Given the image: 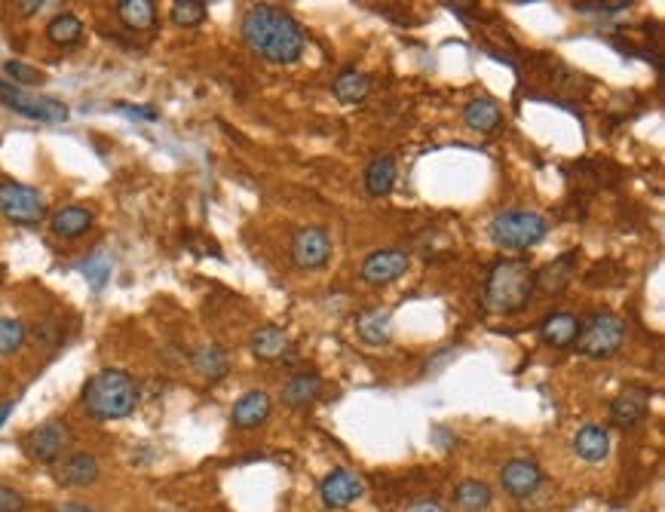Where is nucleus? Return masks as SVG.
<instances>
[{
	"mask_svg": "<svg viewBox=\"0 0 665 512\" xmlns=\"http://www.w3.org/2000/svg\"><path fill=\"white\" fill-rule=\"evenodd\" d=\"M243 40L267 62L291 65L304 53V28L279 6H252L243 19Z\"/></svg>",
	"mask_w": 665,
	"mask_h": 512,
	"instance_id": "nucleus-1",
	"label": "nucleus"
},
{
	"mask_svg": "<svg viewBox=\"0 0 665 512\" xmlns=\"http://www.w3.org/2000/svg\"><path fill=\"white\" fill-rule=\"evenodd\" d=\"M141 393L132 375L120 368H102L84 387V408L95 420H120L136 411Z\"/></svg>",
	"mask_w": 665,
	"mask_h": 512,
	"instance_id": "nucleus-2",
	"label": "nucleus"
},
{
	"mask_svg": "<svg viewBox=\"0 0 665 512\" xmlns=\"http://www.w3.org/2000/svg\"><path fill=\"white\" fill-rule=\"evenodd\" d=\"M530 295H534V270L521 258H510V261L494 264L484 286V307L491 313H519L521 307H528Z\"/></svg>",
	"mask_w": 665,
	"mask_h": 512,
	"instance_id": "nucleus-3",
	"label": "nucleus"
},
{
	"mask_svg": "<svg viewBox=\"0 0 665 512\" xmlns=\"http://www.w3.org/2000/svg\"><path fill=\"white\" fill-rule=\"evenodd\" d=\"M488 234L500 249H530L546 240L549 221L536 212L510 209L494 215V221L488 225Z\"/></svg>",
	"mask_w": 665,
	"mask_h": 512,
	"instance_id": "nucleus-4",
	"label": "nucleus"
},
{
	"mask_svg": "<svg viewBox=\"0 0 665 512\" xmlns=\"http://www.w3.org/2000/svg\"><path fill=\"white\" fill-rule=\"evenodd\" d=\"M625 340V322L616 313H595L586 322H580L577 331V353L589 356V359H607L614 356Z\"/></svg>",
	"mask_w": 665,
	"mask_h": 512,
	"instance_id": "nucleus-5",
	"label": "nucleus"
},
{
	"mask_svg": "<svg viewBox=\"0 0 665 512\" xmlns=\"http://www.w3.org/2000/svg\"><path fill=\"white\" fill-rule=\"evenodd\" d=\"M0 215L19 227H34L47 218V203L31 184L0 181Z\"/></svg>",
	"mask_w": 665,
	"mask_h": 512,
	"instance_id": "nucleus-6",
	"label": "nucleus"
},
{
	"mask_svg": "<svg viewBox=\"0 0 665 512\" xmlns=\"http://www.w3.org/2000/svg\"><path fill=\"white\" fill-rule=\"evenodd\" d=\"M25 455L37 463H58L71 445V429L62 420H47L25 436Z\"/></svg>",
	"mask_w": 665,
	"mask_h": 512,
	"instance_id": "nucleus-7",
	"label": "nucleus"
},
{
	"mask_svg": "<svg viewBox=\"0 0 665 512\" xmlns=\"http://www.w3.org/2000/svg\"><path fill=\"white\" fill-rule=\"evenodd\" d=\"M0 102L10 105L16 114L22 117H31V120L40 123H65L68 120V108L56 99H37V95H28L22 89L10 86V84H0Z\"/></svg>",
	"mask_w": 665,
	"mask_h": 512,
	"instance_id": "nucleus-8",
	"label": "nucleus"
},
{
	"mask_svg": "<svg viewBox=\"0 0 665 512\" xmlns=\"http://www.w3.org/2000/svg\"><path fill=\"white\" fill-rule=\"evenodd\" d=\"M332 258V236L325 227H301L291 236V261L301 270H319Z\"/></svg>",
	"mask_w": 665,
	"mask_h": 512,
	"instance_id": "nucleus-9",
	"label": "nucleus"
},
{
	"mask_svg": "<svg viewBox=\"0 0 665 512\" xmlns=\"http://www.w3.org/2000/svg\"><path fill=\"white\" fill-rule=\"evenodd\" d=\"M362 494H365V481L353 470L328 472L323 479V485H319V497H323L325 509H347V507H353Z\"/></svg>",
	"mask_w": 665,
	"mask_h": 512,
	"instance_id": "nucleus-10",
	"label": "nucleus"
},
{
	"mask_svg": "<svg viewBox=\"0 0 665 512\" xmlns=\"http://www.w3.org/2000/svg\"><path fill=\"white\" fill-rule=\"evenodd\" d=\"M408 267H411V258L405 249H384L365 258L362 279L368 286H386V283H395L399 277H405Z\"/></svg>",
	"mask_w": 665,
	"mask_h": 512,
	"instance_id": "nucleus-11",
	"label": "nucleus"
},
{
	"mask_svg": "<svg viewBox=\"0 0 665 512\" xmlns=\"http://www.w3.org/2000/svg\"><path fill=\"white\" fill-rule=\"evenodd\" d=\"M500 479H503V491L521 500V497H530L536 488H540L543 470L530 457H515V460H510V463L503 466Z\"/></svg>",
	"mask_w": 665,
	"mask_h": 512,
	"instance_id": "nucleus-12",
	"label": "nucleus"
},
{
	"mask_svg": "<svg viewBox=\"0 0 665 512\" xmlns=\"http://www.w3.org/2000/svg\"><path fill=\"white\" fill-rule=\"evenodd\" d=\"M270 411H273V399L264 390H249L236 399L234 411H230V424L236 429H258L261 424H267Z\"/></svg>",
	"mask_w": 665,
	"mask_h": 512,
	"instance_id": "nucleus-13",
	"label": "nucleus"
},
{
	"mask_svg": "<svg viewBox=\"0 0 665 512\" xmlns=\"http://www.w3.org/2000/svg\"><path fill=\"white\" fill-rule=\"evenodd\" d=\"M647 408H650V393L641 387H629L610 402V424L619 429L638 427L641 420H644Z\"/></svg>",
	"mask_w": 665,
	"mask_h": 512,
	"instance_id": "nucleus-14",
	"label": "nucleus"
},
{
	"mask_svg": "<svg viewBox=\"0 0 665 512\" xmlns=\"http://www.w3.org/2000/svg\"><path fill=\"white\" fill-rule=\"evenodd\" d=\"M99 472H102L99 460L93 455H86V451H77V455H68L58 463L56 479L62 481L65 488H89V485H95Z\"/></svg>",
	"mask_w": 665,
	"mask_h": 512,
	"instance_id": "nucleus-15",
	"label": "nucleus"
},
{
	"mask_svg": "<svg viewBox=\"0 0 665 512\" xmlns=\"http://www.w3.org/2000/svg\"><path fill=\"white\" fill-rule=\"evenodd\" d=\"M573 277H577V252H567V255L555 258L552 264L543 267L540 273H534V286L546 295H555L571 286Z\"/></svg>",
	"mask_w": 665,
	"mask_h": 512,
	"instance_id": "nucleus-16",
	"label": "nucleus"
},
{
	"mask_svg": "<svg viewBox=\"0 0 665 512\" xmlns=\"http://www.w3.org/2000/svg\"><path fill=\"white\" fill-rule=\"evenodd\" d=\"M463 120H466L469 129L482 132V136H494L500 126H503V110L491 99H473L463 108Z\"/></svg>",
	"mask_w": 665,
	"mask_h": 512,
	"instance_id": "nucleus-17",
	"label": "nucleus"
},
{
	"mask_svg": "<svg viewBox=\"0 0 665 512\" xmlns=\"http://www.w3.org/2000/svg\"><path fill=\"white\" fill-rule=\"evenodd\" d=\"M573 451H577V457H582L586 463H601L604 457L610 455V436L604 427H582L577 433V439H573Z\"/></svg>",
	"mask_w": 665,
	"mask_h": 512,
	"instance_id": "nucleus-18",
	"label": "nucleus"
},
{
	"mask_svg": "<svg viewBox=\"0 0 665 512\" xmlns=\"http://www.w3.org/2000/svg\"><path fill=\"white\" fill-rule=\"evenodd\" d=\"M356 331H359V338H362L365 344H371V347L386 344L390 335H393L390 313H386V310H380V307L362 310V313L356 316Z\"/></svg>",
	"mask_w": 665,
	"mask_h": 512,
	"instance_id": "nucleus-19",
	"label": "nucleus"
},
{
	"mask_svg": "<svg viewBox=\"0 0 665 512\" xmlns=\"http://www.w3.org/2000/svg\"><path fill=\"white\" fill-rule=\"evenodd\" d=\"M93 227V212L84 206H65L52 215V234L62 236V240H77L86 230Z\"/></svg>",
	"mask_w": 665,
	"mask_h": 512,
	"instance_id": "nucleus-20",
	"label": "nucleus"
},
{
	"mask_svg": "<svg viewBox=\"0 0 665 512\" xmlns=\"http://www.w3.org/2000/svg\"><path fill=\"white\" fill-rule=\"evenodd\" d=\"M577 331H580V319L571 313H552L549 319H543V325H540V338L552 347H562V350L573 347Z\"/></svg>",
	"mask_w": 665,
	"mask_h": 512,
	"instance_id": "nucleus-21",
	"label": "nucleus"
},
{
	"mask_svg": "<svg viewBox=\"0 0 665 512\" xmlns=\"http://www.w3.org/2000/svg\"><path fill=\"white\" fill-rule=\"evenodd\" d=\"M249 347H252V353H255L258 359H267V362H270V359H282V356L291 350L286 331L276 329V325H261L255 335H252Z\"/></svg>",
	"mask_w": 665,
	"mask_h": 512,
	"instance_id": "nucleus-22",
	"label": "nucleus"
},
{
	"mask_svg": "<svg viewBox=\"0 0 665 512\" xmlns=\"http://www.w3.org/2000/svg\"><path fill=\"white\" fill-rule=\"evenodd\" d=\"M395 184V160L390 154H380L368 163L365 169V188H368L371 197H386Z\"/></svg>",
	"mask_w": 665,
	"mask_h": 512,
	"instance_id": "nucleus-23",
	"label": "nucleus"
},
{
	"mask_svg": "<svg viewBox=\"0 0 665 512\" xmlns=\"http://www.w3.org/2000/svg\"><path fill=\"white\" fill-rule=\"evenodd\" d=\"M319 393H323V381H319L316 375H295L286 387H282V402L288 408H304V405L316 402Z\"/></svg>",
	"mask_w": 665,
	"mask_h": 512,
	"instance_id": "nucleus-24",
	"label": "nucleus"
},
{
	"mask_svg": "<svg viewBox=\"0 0 665 512\" xmlns=\"http://www.w3.org/2000/svg\"><path fill=\"white\" fill-rule=\"evenodd\" d=\"M117 16L123 19V25L132 28V31H151L156 22V6H154V0H120Z\"/></svg>",
	"mask_w": 665,
	"mask_h": 512,
	"instance_id": "nucleus-25",
	"label": "nucleus"
},
{
	"mask_svg": "<svg viewBox=\"0 0 665 512\" xmlns=\"http://www.w3.org/2000/svg\"><path fill=\"white\" fill-rule=\"evenodd\" d=\"M368 86L371 84L362 71L347 68L338 74V80H334V95H338V102H343V105H356V102H362L365 95H368Z\"/></svg>",
	"mask_w": 665,
	"mask_h": 512,
	"instance_id": "nucleus-26",
	"label": "nucleus"
},
{
	"mask_svg": "<svg viewBox=\"0 0 665 512\" xmlns=\"http://www.w3.org/2000/svg\"><path fill=\"white\" fill-rule=\"evenodd\" d=\"M47 37L56 47H74L84 37V22L74 16V13H62V16H56L47 25Z\"/></svg>",
	"mask_w": 665,
	"mask_h": 512,
	"instance_id": "nucleus-27",
	"label": "nucleus"
},
{
	"mask_svg": "<svg viewBox=\"0 0 665 512\" xmlns=\"http://www.w3.org/2000/svg\"><path fill=\"white\" fill-rule=\"evenodd\" d=\"M457 507L466 509V512H484L491 507V500H494V494H491V488L484 485V481L478 479H466L457 485Z\"/></svg>",
	"mask_w": 665,
	"mask_h": 512,
	"instance_id": "nucleus-28",
	"label": "nucleus"
},
{
	"mask_svg": "<svg viewBox=\"0 0 665 512\" xmlns=\"http://www.w3.org/2000/svg\"><path fill=\"white\" fill-rule=\"evenodd\" d=\"M193 368L200 371L208 381H218V377L227 375V353L221 350V347H200L197 353H193Z\"/></svg>",
	"mask_w": 665,
	"mask_h": 512,
	"instance_id": "nucleus-29",
	"label": "nucleus"
},
{
	"mask_svg": "<svg viewBox=\"0 0 665 512\" xmlns=\"http://www.w3.org/2000/svg\"><path fill=\"white\" fill-rule=\"evenodd\" d=\"M206 19V4L203 0H175L172 4V22L178 28H193Z\"/></svg>",
	"mask_w": 665,
	"mask_h": 512,
	"instance_id": "nucleus-30",
	"label": "nucleus"
},
{
	"mask_svg": "<svg viewBox=\"0 0 665 512\" xmlns=\"http://www.w3.org/2000/svg\"><path fill=\"white\" fill-rule=\"evenodd\" d=\"M22 340H25V325H22L19 319L0 316V356L16 353L22 347Z\"/></svg>",
	"mask_w": 665,
	"mask_h": 512,
	"instance_id": "nucleus-31",
	"label": "nucleus"
},
{
	"mask_svg": "<svg viewBox=\"0 0 665 512\" xmlns=\"http://www.w3.org/2000/svg\"><path fill=\"white\" fill-rule=\"evenodd\" d=\"M4 71H6V77H13L16 84H22V86H37V84H43V74L37 71V68H31V65H25V62H6L4 65Z\"/></svg>",
	"mask_w": 665,
	"mask_h": 512,
	"instance_id": "nucleus-32",
	"label": "nucleus"
},
{
	"mask_svg": "<svg viewBox=\"0 0 665 512\" xmlns=\"http://www.w3.org/2000/svg\"><path fill=\"white\" fill-rule=\"evenodd\" d=\"M577 10H582V13H619V10H625V0H580V4H573Z\"/></svg>",
	"mask_w": 665,
	"mask_h": 512,
	"instance_id": "nucleus-33",
	"label": "nucleus"
},
{
	"mask_svg": "<svg viewBox=\"0 0 665 512\" xmlns=\"http://www.w3.org/2000/svg\"><path fill=\"white\" fill-rule=\"evenodd\" d=\"M22 509H25V497L16 488L0 485V512H22Z\"/></svg>",
	"mask_w": 665,
	"mask_h": 512,
	"instance_id": "nucleus-34",
	"label": "nucleus"
},
{
	"mask_svg": "<svg viewBox=\"0 0 665 512\" xmlns=\"http://www.w3.org/2000/svg\"><path fill=\"white\" fill-rule=\"evenodd\" d=\"M405 512H448L439 500H430V497H421V500H411Z\"/></svg>",
	"mask_w": 665,
	"mask_h": 512,
	"instance_id": "nucleus-35",
	"label": "nucleus"
},
{
	"mask_svg": "<svg viewBox=\"0 0 665 512\" xmlns=\"http://www.w3.org/2000/svg\"><path fill=\"white\" fill-rule=\"evenodd\" d=\"M120 110L129 117H141V120H156V110L154 108H136V105H120Z\"/></svg>",
	"mask_w": 665,
	"mask_h": 512,
	"instance_id": "nucleus-36",
	"label": "nucleus"
},
{
	"mask_svg": "<svg viewBox=\"0 0 665 512\" xmlns=\"http://www.w3.org/2000/svg\"><path fill=\"white\" fill-rule=\"evenodd\" d=\"M10 414H13V399L10 402H0V427H4V420L10 418Z\"/></svg>",
	"mask_w": 665,
	"mask_h": 512,
	"instance_id": "nucleus-37",
	"label": "nucleus"
},
{
	"mask_svg": "<svg viewBox=\"0 0 665 512\" xmlns=\"http://www.w3.org/2000/svg\"><path fill=\"white\" fill-rule=\"evenodd\" d=\"M16 6H22V13H37L40 6H47V4H40V0H31V4H16Z\"/></svg>",
	"mask_w": 665,
	"mask_h": 512,
	"instance_id": "nucleus-38",
	"label": "nucleus"
},
{
	"mask_svg": "<svg viewBox=\"0 0 665 512\" xmlns=\"http://www.w3.org/2000/svg\"><path fill=\"white\" fill-rule=\"evenodd\" d=\"M62 512H93L89 507H80V503H65Z\"/></svg>",
	"mask_w": 665,
	"mask_h": 512,
	"instance_id": "nucleus-39",
	"label": "nucleus"
}]
</instances>
